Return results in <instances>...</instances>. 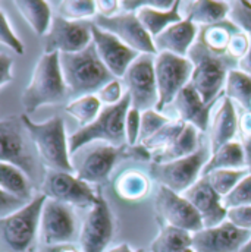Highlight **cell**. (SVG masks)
I'll return each mask as SVG.
<instances>
[{"instance_id":"6da1fadb","label":"cell","mask_w":251,"mask_h":252,"mask_svg":"<svg viewBox=\"0 0 251 252\" xmlns=\"http://www.w3.org/2000/svg\"><path fill=\"white\" fill-rule=\"evenodd\" d=\"M59 62L71 100L97 94L115 79L100 59L93 43L82 52L59 55Z\"/></svg>"},{"instance_id":"7a4b0ae2","label":"cell","mask_w":251,"mask_h":252,"mask_svg":"<svg viewBox=\"0 0 251 252\" xmlns=\"http://www.w3.org/2000/svg\"><path fill=\"white\" fill-rule=\"evenodd\" d=\"M68 88L63 79L58 53H43L33 69L31 79L25 87L21 103L27 113H33L44 106L63 103Z\"/></svg>"},{"instance_id":"3957f363","label":"cell","mask_w":251,"mask_h":252,"mask_svg":"<svg viewBox=\"0 0 251 252\" xmlns=\"http://www.w3.org/2000/svg\"><path fill=\"white\" fill-rule=\"evenodd\" d=\"M24 127L46 169L73 173L71 163L69 136L66 135L65 121L53 116L46 122H33L27 115L21 116Z\"/></svg>"},{"instance_id":"277c9868","label":"cell","mask_w":251,"mask_h":252,"mask_svg":"<svg viewBox=\"0 0 251 252\" xmlns=\"http://www.w3.org/2000/svg\"><path fill=\"white\" fill-rule=\"evenodd\" d=\"M188 59L194 64L191 85L197 90L204 103H216L223 95L226 78L237 69L238 62L229 55H217L206 49L198 40L189 50Z\"/></svg>"},{"instance_id":"5b68a950","label":"cell","mask_w":251,"mask_h":252,"mask_svg":"<svg viewBox=\"0 0 251 252\" xmlns=\"http://www.w3.org/2000/svg\"><path fill=\"white\" fill-rule=\"evenodd\" d=\"M129 107L131 98L128 94L119 104L103 107L100 116L91 125L79 127L78 130L69 135L71 154L94 142H105L113 147H124V144H126V113Z\"/></svg>"},{"instance_id":"8992f818","label":"cell","mask_w":251,"mask_h":252,"mask_svg":"<svg viewBox=\"0 0 251 252\" xmlns=\"http://www.w3.org/2000/svg\"><path fill=\"white\" fill-rule=\"evenodd\" d=\"M47 196L38 193L19 211L0 219L1 252H28L40 232L43 205Z\"/></svg>"},{"instance_id":"52a82bcc","label":"cell","mask_w":251,"mask_h":252,"mask_svg":"<svg viewBox=\"0 0 251 252\" xmlns=\"http://www.w3.org/2000/svg\"><path fill=\"white\" fill-rule=\"evenodd\" d=\"M124 147H113L105 142H94L71 154L73 173L88 185L105 182L112 173Z\"/></svg>"},{"instance_id":"ba28073f","label":"cell","mask_w":251,"mask_h":252,"mask_svg":"<svg viewBox=\"0 0 251 252\" xmlns=\"http://www.w3.org/2000/svg\"><path fill=\"white\" fill-rule=\"evenodd\" d=\"M210 156V148L201 147L197 153L175 161L151 163L150 173L160 187L184 193L201 178V172Z\"/></svg>"},{"instance_id":"9c48e42d","label":"cell","mask_w":251,"mask_h":252,"mask_svg":"<svg viewBox=\"0 0 251 252\" xmlns=\"http://www.w3.org/2000/svg\"><path fill=\"white\" fill-rule=\"evenodd\" d=\"M154 59V55H140L122 76L131 107L140 112L153 110L159 103Z\"/></svg>"},{"instance_id":"30bf717a","label":"cell","mask_w":251,"mask_h":252,"mask_svg":"<svg viewBox=\"0 0 251 252\" xmlns=\"http://www.w3.org/2000/svg\"><path fill=\"white\" fill-rule=\"evenodd\" d=\"M154 70L159 91L156 110L163 112L191 82L194 64L188 58L172 53H157L154 59Z\"/></svg>"},{"instance_id":"8fae6325","label":"cell","mask_w":251,"mask_h":252,"mask_svg":"<svg viewBox=\"0 0 251 252\" xmlns=\"http://www.w3.org/2000/svg\"><path fill=\"white\" fill-rule=\"evenodd\" d=\"M79 238L78 220L72 205L46 199L41 211L38 239L41 245H66Z\"/></svg>"},{"instance_id":"7c38bea8","label":"cell","mask_w":251,"mask_h":252,"mask_svg":"<svg viewBox=\"0 0 251 252\" xmlns=\"http://www.w3.org/2000/svg\"><path fill=\"white\" fill-rule=\"evenodd\" d=\"M41 193H44L49 199H55L72 207L78 205L90 208L96 205L100 198L91 185L76 178L75 173L50 169H46L44 172Z\"/></svg>"},{"instance_id":"4fadbf2b","label":"cell","mask_w":251,"mask_h":252,"mask_svg":"<svg viewBox=\"0 0 251 252\" xmlns=\"http://www.w3.org/2000/svg\"><path fill=\"white\" fill-rule=\"evenodd\" d=\"M44 38V53L69 55L85 50L91 43V21L73 22L53 16Z\"/></svg>"},{"instance_id":"5bb4252c","label":"cell","mask_w":251,"mask_h":252,"mask_svg":"<svg viewBox=\"0 0 251 252\" xmlns=\"http://www.w3.org/2000/svg\"><path fill=\"white\" fill-rule=\"evenodd\" d=\"M22 121L3 118L0 121V163H7L24 170L30 179L37 173L33 153L25 141Z\"/></svg>"},{"instance_id":"9a60e30c","label":"cell","mask_w":251,"mask_h":252,"mask_svg":"<svg viewBox=\"0 0 251 252\" xmlns=\"http://www.w3.org/2000/svg\"><path fill=\"white\" fill-rule=\"evenodd\" d=\"M113 217L109 204L102 196L97 204L93 205L81 227L78 247L82 252H105L113 238Z\"/></svg>"},{"instance_id":"2e32d148","label":"cell","mask_w":251,"mask_h":252,"mask_svg":"<svg viewBox=\"0 0 251 252\" xmlns=\"http://www.w3.org/2000/svg\"><path fill=\"white\" fill-rule=\"evenodd\" d=\"M91 22L118 37L140 55H157L151 35L145 31L135 13H119L113 18L96 16Z\"/></svg>"},{"instance_id":"e0dca14e","label":"cell","mask_w":251,"mask_h":252,"mask_svg":"<svg viewBox=\"0 0 251 252\" xmlns=\"http://www.w3.org/2000/svg\"><path fill=\"white\" fill-rule=\"evenodd\" d=\"M156 208L168 226L195 233L204 229L203 220L192 204L182 195L165 187H157L156 190Z\"/></svg>"},{"instance_id":"ac0fdd59","label":"cell","mask_w":251,"mask_h":252,"mask_svg":"<svg viewBox=\"0 0 251 252\" xmlns=\"http://www.w3.org/2000/svg\"><path fill=\"white\" fill-rule=\"evenodd\" d=\"M251 232L223 221L215 227H204L192 233V250L195 252H240L249 242Z\"/></svg>"},{"instance_id":"d6986e66","label":"cell","mask_w":251,"mask_h":252,"mask_svg":"<svg viewBox=\"0 0 251 252\" xmlns=\"http://www.w3.org/2000/svg\"><path fill=\"white\" fill-rule=\"evenodd\" d=\"M91 37H93V44L100 59L106 64V67L112 72L115 78L122 79L128 67L140 56V53L128 47L113 34L99 28L93 22H91Z\"/></svg>"},{"instance_id":"ffe728a7","label":"cell","mask_w":251,"mask_h":252,"mask_svg":"<svg viewBox=\"0 0 251 252\" xmlns=\"http://www.w3.org/2000/svg\"><path fill=\"white\" fill-rule=\"evenodd\" d=\"M216 103H204L197 90L189 82L165 110L171 109V113L166 116H169L172 121H181L184 124L195 126L200 132H207L212 109Z\"/></svg>"},{"instance_id":"44dd1931","label":"cell","mask_w":251,"mask_h":252,"mask_svg":"<svg viewBox=\"0 0 251 252\" xmlns=\"http://www.w3.org/2000/svg\"><path fill=\"white\" fill-rule=\"evenodd\" d=\"M200 214L204 227H215L228 219V208L206 178H200L188 190L182 193Z\"/></svg>"},{"instance_id":"7402d4cb","label":"cell","mask_w":251,"mask_h":252,"mask_svg":"<svg viewBox=\"0 0 251 252\" xmlns=\"http://www.w3.org/2000/svg\"><path fill=\"white\" fill-rule=\"evenodd\" d=\"M209 148L210 153H216L228 142L235 141L238 135V110L237 104L225 94L217 100L213 107L209 122Z\"/></svg>"},{"instance_id":"603a6c76","label":"cell","mask_w":251,"mask_h":252,"mask_svg":"<svg viewBox=\"0 0 251 252\" xmlns=\"http://www.w3.org/2000/svg\"><path fill=\"white\" fill-rule=\"evenodd\" d=\"M198 31L200 28L195 24L182 19L159 34L153 40L154 47L157 53H172L177 56L188 58L189 50L194 47L198 38Z\"/></svg>"},{"instance_id":"cb8c5ba5","label":"cell","mask_w":251,"mask_h":252,"mask_svg":"<svg viewBox=\"0 0 251 252\" xmlns=\"http://www.w3.org/2000/svg\"><path fill=\"white\" fill-rule=\"evenodd\" d=\"M182 19L195 24L198 28L219 24L229 18V1L188 0L179 1Z\"/></svg>"},{"instance_id":"d4e9b609","label":"cell","mask_w":251,"mask_h":252,"mask_svg":"<svg viewBox=\"0 0 251 252\" xmlns=\"http://www.w3.org/2000/svg\"><path fill=\"white\" fill-rule=\"evenodd\" d=\"M200 148V130L195 126L187 124L182 132L178 135V138L166 150L151 156V163L175 161L197 153Z\"/></svg>"},{"instance_id":"484cf974","label":"cell","mask_w":251,"mask_h":252,"mask_svg":"<svg viewBox=\"0 0 251 252\" xmlns=\"http://www.w3.org/2000/svg\"><path fill=\"white\" fill-rule=\"evenodd\" d=\"M21 16L27 21L31 30L38 35L44 37L53 21V10L50 1L41 0H18L13 1Z\"/></svg>"},{"instance_id":"4316f807","label":"cell","mask_w":251,"mask_h":252,"mask_svg":"<svg viewBox=\"0 0 251 252\" xmlns=\"http://www.w3.org/2000/svg\"><path fill=\"white\" fill-rule=\"evenodd\" d=\"M226 169H249L247 167V158L244 148L238 139L228 142L222 148H219L216 153H213L206 163L201 178L210 175L216 170H226Z\"/></svg>"},{"instance_id":"83f0119b","label":"cell","mask_w":251,"mask_h":252,"mask_svg":"<svg viewBox=\"0 0 251 252\" xmlns=\"http://www.w3.org/2000/svg\"><path fill=\"white\" fill-rule=\"evenodd\" d=\"M240 31V28L229 19L222 21L215 25H209L200 28L198 41L213 53L217 55H228V46L232 37Z\"/></svg>"},{"instance_id":"f1b7e54d","label":"cell","mask_w":251,"mask_h":252,"mask_svg":"<svg viewBox=\"0 0 251 252\" xmlns=\"http://www.w3.org/2000/svg\"><path fill=\"white\" fill-rule=\"evenodd\" d=\"M0 189L27 202L37 196L33 193L30 176L19 167L7 163H0Z\"/></svg>"},{"instance_id":"f546056e","label":"cell","mask_w":251,"mask_h":252,"mask_svg":"<svg viewBox=\"0 0 251 252\" xmlns=\"http://www.w3.org/2000/svg\"><path fill=\"white\" fill-rule=\"evenodd\" d=\"M150 190V179L145 173L128 169L122 172L116 182H115V192L125 201H137L143 199Z\"/></svg>"},{"instance_id":"4dcf8cb0","label":"cell","mask_w":251,"mask_h":252,"mask_svg":"<svg viewBox=\"0 0 251 252\" xmlns=\"http://www.w3.org/2000/svg\"><path fill=\"white\" fill-rule=\"evenodd\" d=\"M50 6L55 12V16L63 18L66 21L84 22L93 21L97 16L96 1L90 0H59L50 1Z\"/></svg>"},{"instance_id":"1f68e13d","label":"cell","mask_w":251,"mask_h":252,"mask_svg":"<svg viewBox=\"0 0 251 252\" xmlns=\"http://www.w3.org/2000/svg\"><path fill=\"white\" fill-rule=\"evenodd\" d=\"M225 95L238 104L244 110H251V76L241 72L240 69H234L229 72L225 88Z\"/></svg>"},{"instance_id":"d6a6232c","label":"cell","mask_w":251,"mask_h":252,"mask_svg":"<svg viewBox=\"0 0 251 252\" xmlns=\"http://www.w3.org/2000/svg\"><path fill=\"white\" fill-rule=\"evenodd\" d=\"M102 110H103V104L99 100L97 94L71 100L65 107V112L71 115L81 127L91 125L100 116Z\"/></svg>"},{"instance_id":"836d02e7","label":"cell","mask_w":251,"mask_h":252,"mask_svg":"<svg viewBox=\"0 0 251 252\" xmlns=\"http://www.w3.org/2000/svg\"><path fill=\"white\" fill-rule=\"evenodd\" d=\"M250 172V169H226L212 172L204 178L220 196H226Z\"/></svg>"},{"instance_id":"e575fe53","label":"cell","mask_w":251,"mask_h":252,"mask_svg":"<svg viewBox=\"0 0 251 252\" xmlns=\"http://www.w3.org/2000/svg\"><path fill=\"white\" fill-rule=\"evenodd\" d=\"M187 124L181 122V121H171L168 125H165L157 133H154L148 141H145L143 144V147L153 156L157 154L163 150H166L177 138L178 135L182 132L184 126Z\"/></svg>"},{"instance_id":"d590c367","label":"cell","mask_w":251,"mask_h":252,"mask_svg":"<svg viewBox=\"0 0 251 252\" xmlns=\"http://www.w3.org/2000/svg\"><path fill=\"white\" fill-rule=\"evenodd\" d=\"M172 119L166 116L163 112H159L156 109L147 110L141 113V129H140V141L138 145H143L145 141H148L154 133H157L165 125H168Z\"/></svg>"},{"instance_id":"8d00e7d4","label":"cell","mask_w":251,"mask_h":252,"mask_svg":"<svg viewBox=\"0 0 251 252\" xmlns=\"http://www.w3.org/2000/svg\"><path fill=\"white\" fill-rule=\"evenodd\" d=\"M223 205L228 210L251 205V172L226 196H223Z\"/></svg>"},{"instance_id":"74e56055","label":"cell","mask_w":251,"mask_h":252,"mask_svg":"<svg viewBox=\"0 0 251 252\" xmlns=\"http://www.w3.org/2000/svg\"><path fill=\"white\" fill-rule=\"evenodd\" d=\"M229 21H232L251 40V1H229Z\"/></svg>"},{"instance_id":"f35d334b","label":"cell","mask_w":251,"mask_h":252,"mask_svg":"<svg viewBox=\"0 0 251 252\" xmlns=\"http://www.w3.org/2000/svg\"><path fill=\"white\" fill-rule=\"evenodd\" d=\"M0 43L16 55H24V44L15 34L3 7H0Z\"/></svg>"},{"instance_id":"ab89813d","label":"cell","mask_w":251,"mask_h":252,"mask_svg":"<svg viewBox=\"0 0 251 252\" xmlns=\"http://www.w3.org/2000/svg\"><path fill=\"white\" fill-rule=\"evenodd\" d=\"M125 95V87H124L122 79H119V78H115L113 81H110L108 85H105V87L97 93V97H99V100L102 101L103 107H110V106L119 104V103L124 100Z\"/></svg>"},{"instance_id":"60d3db41","label":"cell","mask_w":251,"mask_h":252,"mask_svg":"<svg viewBox=\"0 0 251 252\" xmlns=\"http://www.w3.org/2000/svg\"><path fill=\"white\" fill-rule=\"evenodd\" d=\"M237 136L244 148L247 167L251 170V110L241 109V113H238V135Z\"/></svg>"},{"instance_id":"b9f144b4","label":"cell","mask_w":251,"mask_h":252,"mask_svg":"<svg viewBox=\"0 0 251 252\" xmlns=\"http://www.w3.org/2000/svg\"><path fill=\"white\" fill-rule=\"evenodd\" d=\"M141 113L140 110L129 107L126 113L125 121V133L126 145L128 147H137L140 141V129H141Z\"/></svg>"},{"instance_id":"7bdbcfd3","label":"cell","mask_w":251,"mask_h":252,"mask_svg":"<svg viewBox=\"0 0 251 252\" xmlns=\"http://www.w3.org/2000/svg\"><path fill=\"white\" fill-rule=\"evenodd\" d=\"M251 47V40L249 38V35L247 34H244L241 30L232 37V40H231V43H229V46H228V55L232 58V59H235L237 62L240 61V59H243L246 55H247V52L250 50Z\"/></svg>"},{"instance_id":"ee69618b","label":"cell","mask_w":251,"mask_h":252,"mask_svg":"<svg viewBox=\"0 0 251 252\" xmlns=\"http://www.w3.org/2000/svg\"><path fill=\"white\" fill-rule=\"evenodd\" d=\"M228 221H231L234 226L251 232V205L238 207L228 210Z\"/></svg>"},{"instance_id":"f6af8a7d","label":"cell","mask_w":251,"mask_h":252,"mask_svg":"<svg viewBox=\"0 0 251 252\" xmlns=\"http://www.w3.org/2000/svg\"><path fill=\"white\" fill-rule=\"evenodd\" d=\"M27 204H28L27 201L0 190V214H1V217L10 216V214H13L16 211H19Z\"/></svg>"},{"instance_id":"bcb514c9","label":"cell","mask_w":251,"mask_h":252,"mask_svg":"<svg viewBox=\"0 0 251 252\" xmlns=\"http://www.w3.org/2000/svg\"><path fill=\"white\" fill-rule=\"evenodd\" d=\"M13 79V58L1 50L0 53V88H4Z\"/></svg>"},{"instance_id":"7dc6e473","label":"cell","mask_w":251,"mask_h":252,"mask_svg":"<svg viewBox=\"0 0 251 252\" xmlns=\"http://www.w3.org/2000/svg\"><path fill=\"white\" fill-rule=\"evenodd\" d=\"M97 16L113 18L121 13V0H97Z\"/></svg>"},{"instance_id":"c3c4849f","label":"cell","mask_w":251,"mask_h":252,"mask_svg":"<svg viewBox=\"0 0 251 252\" xmlns=\"http://www.w3.org/2000/svg\"><path fill=\"white\" fill-rule=\"evenodd\" d=\"M40 252H82L79 247H75L73 244H66V245H53V247H46L41 245Z\"/></svg>"},{"instance_id":"681fc988","label":"cell","mask_w":251,"mask_h":252,"mask_svg":"<svg viewBox=\"0 0 251 252\" xmlns=\"http://www.w3.org/2000/svg\"><path fill=\"white\" fill-rule=\"evenodd\" d=\"M237 69H240L241 72H244V73H247L249 76H251V47L250 50L247 52V55H246L243 59L238 61Z\"/></svg>"},{"instance_id":"f907efd6","label":"cell","mask_w":251,"mask_h":252,"mask_svg":"<svg viewBox=\"0 0 251 252\" xmlns=\"http://www.w3.org/2000/svg\"><path fill=\"white\" fill-rule=\"evenodd\" d=\"M108 252H145V251H138V250H132L128 244H121V245H118V247H115V248H112V250H109Z\"/></svg>"},{"instance_id":"816d5d0a","label":"cell","mask_w":251,"mask_h":252,"mask_svg":"<svg viewBox=\"0 0 251 252\" xmlns=\"http://www.w3.org/2000/svg\"><path fill=\"white\" fill-rule=\"evenodd\" d=\"M240 252H251V236H250V239H249V242L244 245V248H243Z\"/></svg>"},{"instance_id":"f5cc1de1","label":"cell","mask_w":251,"mask_h":252,"mask_svg":"<svg viewBox=\"0 0 251 252\" xmlns=\"http://www.w3.org/2000/svg\"><path fill=\"white\" fill-rule=\"evenodd\" d=\"M172 252H195L192 250V247H185V248H179V250H177V251H172Z\"/></svg>"},{"instance_id":"db71d44e","label":"cell","mask_w":251,"mask_h":252,"mask_svg":"<svg viewBox=\"0 0 251 252\" xmlns=\"http://www.w3.org/2000/svg\"><path fill=\"white\" fill-rule=\"evenodd\" d=\"M28 252H33V250H31V251H28Z\"/></svg>"}]
</instances>
